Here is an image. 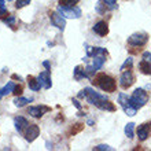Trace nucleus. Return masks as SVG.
Masks as SVG:
<instances>
[{"instance_id": "nucleus-1", "label": "nucleus", "mask_w": 151, "mask_h": 151, "mask_svg": "<svg viewBox=\"0 0 151 151\" xmlns=\"http://www.w3.org/2000/svg\"><path fill=\"white\" fill-rule=\"evenodd\" d=\"M78 98H85L87 102L100 110H106V111H115V106L106 98L104 95H100L95 89L92 88H84L83 91L78 93Z\"/></svg>"}, {"instance_id": "nucleus-2", "label": "nucleus", "mask_w": 151, "mask_h": 151, "mask_svg": "<svg viewBox=\"0 0 151 151\" xmlns=\"http://www.w3.org/2000/svg\"><path fill=\"white\" fill-rule=\"evenodd\" d=\"M92 83L95 84L96 87H99L102 91L104 92H114L117 89V84H115V80L110 76L104 74V73H100L93 78Z\"/></svg>"}, {"instance_id": "nucleus-3", "label": "nucleus", "mask_w": 151, "mask_h": 151, "mask_svg": "<svg viewBox=\"0 0 151 151\" xmlns=\"http://www.w3.org/2000/svg\"><path fill=\"white\" fill-rule=\"evenodd\" d=\"M118 103L125 111V114H128L129 117H133L137 113V107L133 104L131 98H128V95H125V93H119L118 95Z\"/></svg>"}, {"instance_id": "nucleus-4", "label": "nucleus", "mask_w": 151, "mask_h": 151, "mask_svg": "<svg viewBox=\"0 0 151 151\" xmlns=\"http://www.w3.org/2000/svg\"><path fill=\"white\" fill-rule=\"evenodd\" d=\"M131 100L133 102V104H135L136 107L140 109V107H143L144 104L148 102V95H147V92L144 91V89L137 88V89H135L133 93H132Z\"/></svg>"}, {"instance_id": "nucleus-5", "label": "nucleus", "mask_w": 151, "mask_h": 151, "mask_svg": "<svg viewBox=\"0 0 151 151\" xmlns=\"http://www.w3.org/2000/svg\"><path fill=\"white\" fill-rule=\"evenodd\" d=\"M148 41V35L146 32H137L133 33L132 36L128 37V44L132 47H143Z\"/></svg>"}, {"instance_id": "nucleus-6", "label": "nucleus", "mask_w": 151, "mask_h": 151, "mask_svg": "<svg viewBox=\"0 0 151 151\" xmlns=\"http://www.w3.org/2000/svg\"><path fill=\"white\" fill-rule=\"evenodd\" d=\"M58 11L65 17V18H70V19H77L81 17V10L76 6H72V7H66V6H58L56 8Z\"/></svg>"}, {"instance_id": "nucleus-7", "label": "nucleus", "mask_w": 151, "mask_h": 151, "mask_svg": "<svg viewBox=\"0 0 151 151\" xmlns=\"http://www.w3.org/2000/svg\"><path fill=\"white\" fill-rule=\"evenodd\" d=\"M50 15V19H51V24L55 26V28L60 29V30H65V26H66V19L65 17L60 14L58 10L56 11H50L48 12Z\"/></svg>"}, {"instance_id": "nucleus-8", "label": "nucleus", "mask_w": 151, "mask_h": 151, "mask_svg": "<svg viewBox=\"0 0 151 151\" xmlns=\"http://www.w3.org/2000/svg\"><path fill=\"white\" fill-rule=\"evenodd\" d=\"M22 135L25 136L26 142H29V143L35 142V140L37 139V136L40 135L39 125H36V124H29L28 127L25 128V131H24V133H22Z\"/></svg>"}, {"instance_id": "nucleus-9", "label": "nucleus", "mask_w": 151, "mask_h": 151, "mask_svg": "<svg viewBox=\"0 0 151 151\" xmlns=\"http://www.w3.org/2000/svg\"><path fill=\"white\" fill-rule=\"evenodd\" d=\"M133 83H135V76L131 72V69L124 70L121 77H119V87L122 88V89H128L129 87L133 85Z\"/></svg>"}, {"instance_id": "nucleus-10", "label": "nucleus", "mask_w": 151, "mask_h": 151, "mask_svg": "<svg viewBox=\"0 0 151 151\" xmlns=\"http://www.w3.org/2000/svg\"><path fill=\"white\" fill-rule=\"evenodd\" d=\"M37 80H39L40 85H41V88H44V89H50V88L52 87V81H51V74H50V70H44V72H41L39 74V77H37Z\"/></svg>"}, {"instance_id": "nucleus-11", "label": "nucleus", "mask_w": 151, "mask_h": 151, "mask_svg": "<svg viewBox=\"0 0 151 151\" xmlns=\"http://www.w3.org/2000/svg\"><path fill=\"white\" fill-rule=\"evenodd\" d=\"M51 110V109L48 107V106H32V107H29V114L32 115L33 118H41L45 113H48Z\"/></svg>"}, {"instance_id": "nucleus-12", "label": "nucleus", "mask_w": 151, "mask_h": 151, "mask_svg": "<svg viewBox=\"0 0 151 151\" xmlns=\"http://www.w3.org/2000/svg\"><path fill=\"white\" fill-rule=\"evenodd\" d=\"M92 30H93L98 36L104 37V36H107L109 35V25H107L106 21H99V22H96V24L93 25Z\"/></svg>"}, {"instance_id": "nucleus-13", "label": "nucleus", "mask_w": 151, "mask_h": 151, "mask_svg": "<svg viewBox=\"0 0 151 151\" xmlns=\"http://www.w3.org/2000/svg\"><path fill=\"white\" fill-rule=\"evenodd\" d=\"M14 125H15V129L19 133H24V131H25V128L29 125V122H28V119L25 118V117H15L14 118Z\"/></svg>"}, {"instance_id": "nucleus-14", "label": "nucleus", "mask_w": 151, "mask_h": 151, "mask_svg": "<svg viewBox=\"0 0 151 151\" xmlns=\"http://www.w3.org/2000/svg\"><path fill=\"white\" fill-rule=\"evenodd\" d=\"M148 136H150V127H148V124L140 125L137 128V137H139V140L140 142H144V140L148 139Z\"/></svg>"}, {"instance_id": "nucleus-15", "label": "nucleus", "mask_w": 151, "mask_h": 151, "mask_svg": "<svg viewBox=\"0 0 151 151\" xmlns=\"http://www.w3.org/2000/svg\"><path fill=\"white\" fill-rule=\"evenodd\" d=\"M106 56L107 55H95V56H92V58H93V63H92V66L95 68V70H99V69L104 65V62H106Z\"/></svg>"}, {"instance_id": "nucleus-16", "label": "nucleus", "mask_w": 151, "mask_h": 151, "mask_svg": "<svg viewBox=\"0 0 151 151\" xmlns=\"http://www.w3.org/2000/svg\"><path fill=\"white\" fill-rule=\"evenodd\" d=\"M28 85H29V88H30L32 91H35V92L40 91V88H41V85H40V83H39V80L35 78L33 76H29V77H28Z\"/></svg>"}, {"instance_id": "nucleus-17", "label": "nucleus", "mask_w": 151, "mask_h": 151, "mask_svg": "<svg viewBox=\"0 0 151 151\" xmlns=\"http://www.w3.org/2000/svg\"><path fill=\"white\" fill-rule=\"evenodd\" d=\"M33 102L32 98H22V96H17L15 99H14V104H15L17 107H24L25 104L30 103Z\"/></svg>"}, {"instance_id": "nucleus-18", "label": "nucleus", "mask_w": 151, "mask_h": 151, "mask_svg": "<svg viewBox=\"0 0 151 151\" xmlns=\"http://www.w3.org/2000/svg\"><path fill=\"white\" fill-rule=\"evenodd\" d=\"M139 69L143 74H147V76L151 74V63H148L147 60L142 59V62L139 63Z\"/></svg>"}, {"instance_id": "nucleus-19", "label": "nucleus", "mask_w": 151, "mask_h": 151, "mask_svg": "<svg viewBox=\"0 0 151 151\" xmlns=\"http://www.w3.org/2000/svg\"><path fill=\"white\" fill-rule=\"evenodd\" d=\"M74 78H76V80L87 78V73H85V69L81 68V66H76V68H74Z\"/></svg>"}, {"instance_id": "nucleus-20", "label": "nucleus", "mask_w": 151, "mask_h": 151, "mask_svg": "<svg viewBox=\"0 0 151 151\" xmlns=\"http://www.w3.org/2000/svg\"><path fill=\"white\" fill-rule=\"evenodd\" d=\"M14 88H15V84L12 83V81L7 83L3 88H1V95H3V96H7V95H10V93H12Z\"/></svg>"}, {"instance_id": "nucleus-21", "label": "nucleus", "mask_w": 151, "mask_h": 151, "mask_svg": "<svg viewBox=\"0 0 151 151\" xmlns=\"http://www.w3.org/2000/svg\"><path fill=\"white\" fill-rule=\"evenodd\" d=\"M125 135H127L128 139H132L135 136V124L133 122H129L125 127Z\"/></svg>"}, {"instance_id": "nucleus-22", "label": "nucleus", "mask_w": 151, "mask_h": 151, "mask_svg": "<svg viewBox=\"0 0 151 151\" xmlns=\"http://www.w3.org/2000/svg\"><path fill=\"white\" fill-rule=\"evenodd\" d=\"M3 22L7 25V26H10V28H14V26H15V17H14V15H8L7 18H4V19H3Z\"/></svg>"}, {"instance_id": "nucleus-23", "label": "nucleus", "mask_w": 151, "mask_h": 151, "mask_svg": "<svg viewBox=\"0 0 151 151\" xmlns=\"http://www.w3.org/2000/svg\"><path fill=\"white\" fill-rule=\"evenodd\" d=\"M80 0H59V6H66V7H72L76 6Z\"/></svg>"}, {"instance_id": "nucleus-24", "label": "nucleus", "mask_w": 151, "mask_h": 151, "mask_svg": "<svg viewBox=\"0 0 151 151\" xmlns=\"http://www.w3.org/2000/svg\"><path fill=\"white\" fill-rule=\"evenodd\" d=\"M104 7H106V3H104V0H99L98 4H96V12H99V14H103L104 12Z\"/></svg>"}, {"instance_id": "nucleus-25", "label": "nucleus", "mask_w": 151, "mask_h": 151, "mask_svg": "<svg viewBox=\"0 0 151 151\" xmlns=\"http://www.w3.org/2000/svg\"><path fill=\"white\" fill-rule=\"evenodd\" d=\"M132 65H133V60H132V58H128V59L122 63V66H121V70L124 72V70H127V69H131Z\"/></svg>"}, {"instance_id": "nucleus-26", "label": "nucleus", "mask_w": 151, "mask_h": 151, "mask_svg": "<svg viewBox=\"0 0 151 151\" xmlns=\"http://www.w3.org/2000/svg\"><path fill=\"white\" fill-rule=\"evenodd\" d=\"M30 0H17L15 3V8H24L25 6H29Z\"/></svg>"}, {"instance_id": "nucleus-27", "label": "nucleus", "mask_w": 151, "mask_h": 151, "mask_svg": "<svg viewBox=\"0 0 151 151\" xmlns=\"http://www.w3.org/2000/svg\"><path fill=\"white\" fill-rule=\"evenodd\" d=\"M93 150H95V151H104V150L111 151V150H113V147H110V146H107V144H99V146L93 147Z\"/></svg>"}, {"instance_id": "nucleus-28", "label": "nucleus", "mask_w": 151, "mask_h": 151, "mask_svg": "<svg viewBox=\"0 0 151 151\" xmlns=\"http://www.w3.org/2000/svg\"><path fill=\"white\" fill-rule=\"evenodd\" d=\"M104 3L110 10H114L117 7V0H104Z\"/></svg>"}, {"instance_id": "nucleus-29", "label": "nucleus", "mask_w": 151, "mask_h": 151, "mask_svg": "<svg viewBox=\"0 0 151 151\" xmlns=\"http://www.w3.org/2000/svg\"><path fill=\"white\" fill-rule=\"evenodd\" d=\"M7 12V7H6V1L4 0H0V17H3L4 14Z\"/></svg>"}, {"instance_id": "nucleus-30", "label": "nucleus", "mask_w": 151, "mask_h": 151, "mask_svg": "<svg viewBox=\"0 0 151 151\" xmlns=\"http://www.w3.org/2000/svg\"><path fill=\"white\" fill-rule=\"evenodd\" d=\"M12 93H14L15 96H19L21 93H22V87H21V85H15V88H14Z\"/></svg>"}, {"instance_id": "nucleus-31", "label": "nucleus", "mask_w": 151, "mask_h": 151, "mask_svg": "<svg viewBox=\"0 0 151 151\" xmlns=\"http://www.w3.org/2000/svg\"><path fill=\"white\" fill-rule=\"evenodd\" d=\"M143 59L147 60L148 63H151V54L150 52H143Z\"/></svg>"}, {"instance_id": "nucleus-32", "label": "nucleus", "mask_w": 151, "mask_h": 151, "mask_svg": "<svg viewBox=\"0 0 151 151\" xmlns=\"http://www.w3.org/2000/svg\"><path fill=\"white\" fill-rule=\"evenodd\" d=\"M43 66L45 68V70H51V65H50V62H48V60H44Z\"/></svg>"}, {"instance_id": "nucleus-33", "label": "nucleus", "mask_w": 151, "mask_h": 151, "mask_svg": "<svg viewBox=\"0 0 151 151\" xmlns=\"http://www.w3.org/2000/svg\"><path fill=\"white\" fill-rule=\"evenodd\" d=\"M73 103H74V106L78 109V110H81V104H80L78 100H77V99H73Z\"/></svg>"}, {"instance_id": "nucleus-34", "label": "nucleus", "mask_w": 151, "mask_h": 151, "mask_svg": "<svg viewBox=\"0 0 151 151\" xmlns=\"http://www.w3.org/2000/svg\"><path fill=\"white\" fill-rule=\"evenodd\" d=\"M1 98H3V95H1V89H0V99H1Z\"/></svg>"}, {"instance_id": "nucleus-35", "label": "nucleus", "mask_w": 151, "mask_h": 151, "mask_svg": "<svg viewBox=\"0 0 151 151\" xmlns=\"http://www.w3.org/2000/svg\"><path fill=\"white\" fill-rule=\"evenodd\" d=\"M8 1H12V0H8Z\"/></svg>"}, {"instance_id": "nucleus-36", "label": "nucleus", "mask_w": 151, "mask_h": 151, "mask_svg": "<svg viewBox=\"0 0 151 151\" xmlns=\"http://www.w3.org/2000/svg\"><path fill=\"white\" fill-rule=\"evenodd\" d=\"M150 125H151V124H150Z\"/></svg>"}]
</instances>
